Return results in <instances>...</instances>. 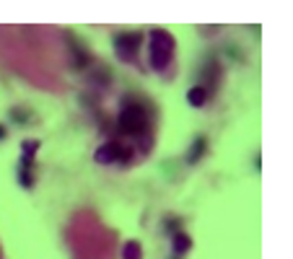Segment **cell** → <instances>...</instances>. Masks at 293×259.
Listing matches in <instances>:
<instances>
[{"label":"cell","instance_id":"obj_8","mask_svg":"<svg viewBox=\"0 0 293 259\" xmlns=\"http://www.w3.org/2000/svg\"><path fill=\"white\" fill-rule=\"evenodd\" d=\"M205 138H197L195 143H192V151H189V155H187V161L189 163H197L200 161V155H205Z\"/></svg>","mask_w":293,"mask_h":259},{"label":"cell","instance_id":"obj_1","mask_svg":"<svg viewBox=\"0 0 293 259\" xmlns=\"http://www.w3.org/2000/svg\"><path fill=\"white\" fill-rule=\"evenodd\" d=\"M176 42L166 29H153L151 31V65L153 70H166L174 57Z\"/></svg>","mask_w":293,"mask_h":259},{"label":"cell","instance_id":"obj_10","mask_svg":"<svg viewBox=\"0 0 293 259\" xmlns=\"http://www.w3.org/2000/svg\"><path fill=\"white\" fill-rule=\"evenodd\" d=\"M3 138H5V127H3V125H0V140H3Z\"/></svg>","mask_w":293,"mask_h":259},{"label":"cell","instance_id":"obj_3","mask_svg":"<svg viewBox=\"0 0 293 259\" xmlns=\"http://www.w3.org/2000/svg\"><path fill=\"white\" fill-rule=\"evenodd\" d=\"M130 158V148H125V145H119V143H104V145H99V151L94 153V161L101 163V166H107V163H115V161H127Z\"/></svg>","mask_w":293,"mask_h":259},{"label":"cell","instance_id":"obj_9","mask_svg":"<svg viewBox=\"0 0 293 259\" xmlns=\"http://www.w3.org/2000/svg\"><path fill=\"white\" fill-rule=\"evenodd\" d=\"M37 151H39V140H24L21 143V155H24V158H34Z\"/></svg>","mask_w":293,"mask_h":259},{"label":"cell","instance_id":"obj_7","mask_svg":"<svg viewBox=\"0 0 293 259\" xmlns=\"http://www.w3.org/2000/svg\"><path fill=\"white\" fill-rule=\"evenodd\" d=\"M122 259H143L140 241H127L125 246H122Z\"/></svg>","mask_w":293,"mask_h":259},{"label":"cell","instance_id":"obj_5","mask_svg":"<svg viewBox=\"0 0 293 259\" xmlns=\"http://www.w3.org/2000/svg\"><path fill=\"white\" fill-rule=\"evenodd\" d=\"M187 101H189V106L200 109V106L208 101V91H205V86H192V88H189V91H187Z\"/></svg>","mask_w":293,"mask_h":259},{"label":"cell","instance_id":"obj_4","mask_svg":"<svg viewBox=\"0 0 293 259\" xmlns=\"http://www.w3.org/2000/svg\"><path fill=\"white\" fill-rule=\"evenodd\" d=\"M143 34H119L115 39V52L122 60H135V52L140 50Z\"/></svg>","mask_w":293,"mask_h":259},{"label":"cell","instance_id":"obj_6","mask_svg":"<svg viewBox=\"0 0 293 259\" xmlns=\"http://www.w3.org/2000/svg\"><path fill=\"white\" fill-rule=\"evenodd\" d=\"M172 246H174V254H187L189 249H192V239H189L187 233L176 231L174 239H172Z\"/></svg>","mask_w":293,"mask_h":259},{"label":"cell","instance_id":"obj_2","mask_svg":"<svg viewBox=\"0 0 293 259\" xmlns=\"http://www.w3.org/2000/svg\"><path fill=\"white\" fill-rule=\"evenodd\" d=\"M119 130L125 135H140L145 127H148V114H145V109L138 106V104H130L119 111Z\"/></svg>","mask_w":293,"mask_h":259}]
</instances>
